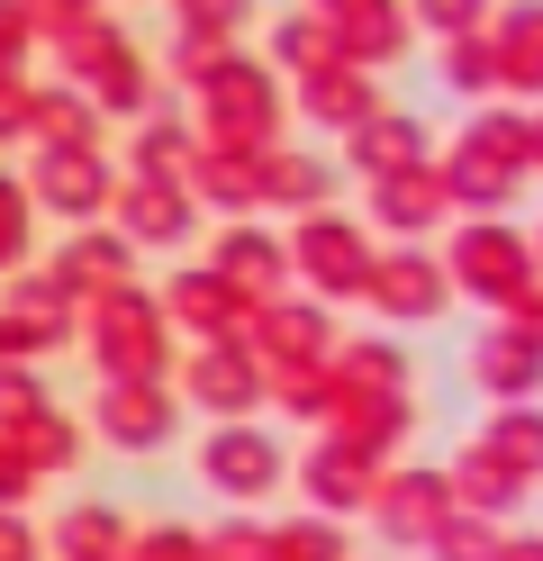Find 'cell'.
Wrapping results in <instances>:
<instances>
[{
    "label": "cell",
    "mask_w": 543,
    "mask_h": 561,
    "mask_svg": "<svg viewBox=\"0 0 543 561\" xmlns=\"http://www.w3.org/2000/svg\"><path fill=\"white\" fill-rule=\"evenodd\" d=\"M434 182H444L453 218H507L517 191L534 182V118L517 100H480L462 118V136L434 154Z\"/></svg>",
    "instance_id": "1"
},
{
    "label": "cell",
    "mask_w": 543,
    "mask_h": 561,
    "mask_svg": "<svg viewBox=\"0 0 543 561\" xmlns=\"http://www.w3.org/2000/svg\"><path fill=\"white\" fill-rule=\"evenodd\" d=\"M191 136L200 146H245V154H263V146H281V118H290V82L272 73L263 55H245V46H227L208 64V73L191 82Z\"/></svg>",
    "instance_id": "2"
},
{
    "label": "cell",
    "mask_w": 543,
    "mask_h": 561,
    "mask_svg": "<svg viewBox=\"0 0 543 561\" xmlns=\"http://www.w3.org/2000/svg\"><path fill=\"white\" fill-rule=\"evenodd\" d=\"M82 354L100 363V380H172V327H163V308L155 290H109L82 308Z\"/></svg>",
    "instance_id": "3"
},
{
    "label": "cell",
    "mask_w": 543,
    "mask_h": 561,
    "mask_svg": "<svg viewBox=\"0 0 543 561\" xmlns=\"http://www.w3.org/2000/svg\"><path fill=\"white\" fill-rule=\"evenodd\" d=\"M434 263H444L453 299H480L489 318L525 290V280H543V272H534V244H525L517 218H453V227H444V254H434Z\"/></svg>",
    "instance_id": "4"
},
{
    "label": "cell",
    "mask_w": 543,
    "mask_h": 561,
    "mask_svg": "<svg viewBox=\"0 0 543 561\" xmlns=\"http://www.w3.org/2000/svg\"><path fill=\"white\" fill-rule=\"evenodd\" d=\"M281 254H290V280H299L308 299H362V272H372L381 244L362 236V218H344V208H308V218H290Z\"/></svg>",
    "instance_id": "5"
},
{
    "label": "cell",
    "mask_w": 543,
    "mask_h": 561,
    "mask_svg": "<svg viewBox=\"0 0 543 561\" xmlns=\"http://www.w3.org/2000/svg\"><path fill=\"white\" fill-rule=\"evenodd\" d=\"M27 182V208L55 227H100L109 218V191H118V163L91 154V146H36V163L19 172Z\"/></svg>",
    "instance_id": "6"
},
{
    "label": "cell",
    "mask_w": 543,
    "mask_h": 561,
    "mask_svg": "<svg viewBox=\"0 0 543 561\" xmlns=\"http://www.w3.org/2000/svg\"><path fill=\"white\" fill-rule=\"evenodd\" d=\"M109 236H127L136 254H181V244L200 236V199L181 182H155V172H118V191H109Z\"/></svg>",
    "instance_id": "7"
},
{
    "label": "cell",
    "mask_w": 543,
    "mask_h": 561,
    "mask_svg": "<svg viewBox=\"0 0 543 561\" xmlns=\"http://www.w3.org/2000/svg\"><path fill=\"white\" fill-rule=\"evenodd\" d=\"M362 308H381L389 327H434L453 308V280L434 263V244H381L362 272Z\"/></svg>",
    "instance_id": "8"
},
{
    "label": "cell",
    "mask_w": 543,
    "mask_h": 561,
    "mask_svg": "<svg viewBox=\"0 0 543 561\" xmlns=\"http://www.w3.org/2000/svg\"><path fill=\"white\" fill-rule=\"evenodd\" d=\"M236 344H245L263 371H281V363H326V354H336V318H326V299L281 290V299H263V308H245Z\"/></svg>",
    "instance_id": "9"
},
{
    "label": "cell",
    "mask_w": 543,
    "mask_h": 561,
    "mask_svg": "<svg viewBox=\"0 0 543 561\" xmlns=\"http://www.w3.org/2000/svg\"><path fill=\"white\" fill-rule=\"evenodd\" d=\"M362 227L389 236V244H426V236H444V227H453V199H444V182H434V154L408 163V172H381V182H362Z\"/></svg>",
    "instance_id": "10"
},
{
    "label": "cell",
    "mask_w": 543,
    "mask_h": 561,
    "mask_svg": "<svg viewBox=\"0 0 543 561\" xmlns=\"http://www.w3.org/2000/svg\"><path fill=\"white\" fill-rule=\"evenodd\" d=\"M200 263L227 280L245 308H263V299L290 290V254H281V236H272L263 218H217V236H208V254H200Z\"/></svg>",
    "instance_id": "11"
},
{
    "label": "cell",
    "mask_w": 543,
    "mask_h": 561,
    "mask_svg": "<svg viewBox=\"0 0 543 561\" xmlns=\"http://www.w3.org/2000/svg\"><path fill=\"white\" fill-rule=\"evenodd\" d=\"M181 390H191L217 426H236V416L263 408V363H253L236 335H217V344H191V354H181Z\"/></svg>",
    "instance_id": "12"
},
{
    "label": "cell",
    "mask_w": 543,
    "mask_h": 561,
    "mask_svg": "<svg viewBox=\"0 0 543 561\" xmlns=\"http://www.w3.org/2000/svg\"><path fill=\"white\" fill-rule=\"evenodd\" d=\"M480 37H489V64H498V100L534 110V100H543V0H507V10H489Z\"/></svg>",
    "instance_id": "13"
},
{
    "label": "cell",
    "mask_w": 543,
    "mask_h": 561,
    "mask_svg": "<svg viewBox=\"0 0 543 561\" xmlns=\"http://www.w3.org/2000/svg\"><path fill=\"white\" fill-rule=\"evenodd\" d=\"M172 426H181L172 380H100V435L118 453H163Z\"/></svg>",
    "instance_id": "14"
},
{
    "label": "cell",
    "mask_w": 543,
    "mask_h": 561,
    "mask_svg": "<svg viewBox=\"0 0 543 561\" xmlns=\"http://www.w3.org/2000/svg\"><path fill=\"white\" fill-rule=\"evenodd\" d=\"M46 272L91 308V299H109V290H127V280H136V244L109 236V227H64L55 254H46Z\"/></svg>",
    "instance_id": "15"
},
{
    "label": "cell",
    "mask_w": 543,
    "mask_h": 561,
    "mask_svg": "<svg viewBox=\"0 0 543 561\" xmlns=\"http://www.w3.org/2000/svg\"><path fill=\"white\" fill-rule=\"evenodd\" d=\"M272 154V146H263ZM263 154L245 146H200L191 172H181V191L200 199V218H263Z\"/></svg>",
    "instance_id": "16"
},
{
    "label": "cell",
    "mask_w": 543,
    "mask_h": 561,
    "mask_svg": "<svg viewBox=\"0 0 543 561\" xmlns=\"http://www.w3.org/2000/svg\"><path fill=\"white\" fill-rule=\"evenodd\" d=\"M155 308H163V327H172V335H191V344H217V335H236V327H245V299H236L208 263H181L163 290H155Z\"/></svg>",
    "instance_id": "17"
},
{
    "label": "cell",
    "mask_w": 543,
    "mask_h": 561,
    "mask_svg": "<svg viewBox=\"0 0 543 561\" xmlns=\"http://www.w3.org/2000/svg\"><path fill=\"white\" fill-rule=\"evenodd\" d=\"M471 380H480V399H489V408H525V399L543 390V344H534L525 327L489 318V335L471 344Z\"/></svg>",
    "instance_id": "18"
},
{
    "label": "cell",
    "mask_w": 543,
    "mask_h": 561,
    "mask_svg": "<svg viewBox=\"0 0 543 561\" xmlns=\"http://www.w3.org/2000/svg\"><path fill=\"white\" fill-rule=\"evenodd\" d=\"M336 146H344L336 163H344V172H362V182H381V172H408V163H426V154H434V146H426V118H417V110H389V100H381V110L362 118V127H344Z\"/></svg>",
    "instance_id": "19"
},
{
    "label": "cell",
    "mask_w": 543,
    "mask_h": 561,
    "mask_svg": "<svg viewBox=\"0 0 543 561\" xmlns=\"http://www.w3.org/2000/svg\"><path fill=\"white\" fill-rule=\"evenodd\" d=\"M326 27H336V55L362 64V73H389V64L417 46V27H408V10H398V0H336V10H326Z\"/></svg>",
    "instance_id": "20"
},
{
    "label": "cell",
    "mask_w": 543,
    "mask_h": 561,
    "mask_svg": "<svg viewBox=\"0 0 543 561\" xmlns=\"http://www.w3.org/2000/svg\"><path fill=\"white\" fill-rule=\"evenodd\" d=\"M200 471L227 489V499H263V489L281 480V444L253 426V416H236V426H217L208 453H200Z\"/></svg>",
    "instance_id": "21"
},
{
    "label": "cell",
    "mask_w": 543,
    "mask_h": 561,
    "mask_svg": "<svg viewBox=\"0 0 543 561\" xmlns=\"http://www.w3.org/2000/svg\"><path fill=\"white\" fill-rule=\"evenodd\" d=\"M408 426H417L408 390H336V408H326V435L353 444V453H372V462L389 444H408Z\"/></svg>",
    "instance_id": "22"
},
{
    "label": "cell",
    "mask_w": 543,
    "mask_h": 561,
    "mask_svg": "<svg viewBox=\"0 0 543 561\" xmlns=\"http://www.w3.org/2000/svg\"><path fill=\"white\" fill-rule=\"evenodd\" d=\"M336 199H344V163L336 154H308V146H272L263 154V208L308 218V208H336Z\"/></svg>",
    "instance_id": "23"
},
{
    "label": "cell",
    "mask_w": 543,
    "mask_h": 561,
    "mask_svg": "<svg viewBox=\"0 0 543 561\" xmlns=\"http://www.w3.org/2000/svg\"><path fill=\"white\" fill-rule=\"evenodd\" d=\"M290 110H299L308 127H326V136H344V127H362V118L381 110V91H372V73H362V64H326V73L290 82Z\"/></svg>",
    "instance_id": "24"
},
{
    "label": "cell",
    "mask_w": 543,
    "mask_h": 561,
    "mask_svg": "<svg viewBox=\"0 0 543 561\" xmlns=\"http://www.w3.org/2000/svg\"><path fill=\"white\" fill-rule=\"evenodd\" d=\"M372 507H381V525L398 543H426L434 525L453 516V489L434 480V471H389V480H372Z\"/></svg>",
    "instance_id": "25"
},
{
    "label": "cell",
    "mask_w": 543,
    "mask_h": 561,
    "mask_svg": "<svg viewBox=\"0 0 543 561\" xmlns=\"http://www.w3.org/2000/svg\"><path fill=\"white\" fill-rule=\"evenodd\" d=\"M27 146H91V154H100V146H109V118H100L72 82H36V91H27Z\"/></svg>",
    "instance_id": "26"
},
{
    "label": "cell",
    "mask_w": 543,
    "mask_h": 561,
    "mask_svg": "<svg viewBox=\"0 0 543 561\" xmlns=\"http://www.w3.org/2000/svg\"><path fill=\"white\" fill-rule=\"evenodd\" d=\"M0 308H19V318L36 327V344H46V354L82 335V299H72L46 263H19V272H10V299H0Z\"/></svg>",
    "instance_id": "27"
},
{
    "label": "cell",
    "mask_w": 543,
    "mask_h": 561,
    "mask_svg": "<svg viewBox=\"0 0 543 561\" xmlns=\"http://www.w3.org/2000/svg\"><path fill=\"white\" fill-rule=\"evenodd\" d=\"M263 64H272L281 82H308V73H326V64H344V55H336V27H326V10H308V0H299V10H281V19H272V37H263Z\"/></svg>",
    "instance_id": "28"
},
{
    "label": "cell",
    "mask_w": 543,
    "mask_h": 561,
    "mask_svg": "<svg viewBox=\"0 0 543 561\" xmlns=\"http://www.w3.org/2000/svg\"><path fill=\"white\" fill-rule=\"evenodd\" d=\"M191 154H200V136H191V118L172 110H145L136 127H127V163L118 172H155V182H181V172H191Z\"/></svg>",
    "instance_id": "29"
},
{
    "label": "cell",
    "mask_w": 543,
    "mask_h": 561,
    "mask_svg": "<svg viewBox=\"0 0 543 561\" xmlns=\"http://www.w3.org/2000/svg\"><path fill=\"white\" fill-rule=\"evenodd\" d=\"M118 46H136V37H127V27L109 19V10H82V19H64L55 37H46V55H55V82H72V91H82V82H91V73H100V64L118 55Z\"/></svg>",
    "instance_id": "30"
},
{
    "label": "cell",
    "mask_w": 543,
    "mask_h": 561,
    "mask_svg": "<svg viewBox=\"0 0 543 561\" xmlns=\"http://www.w3.org/2000/svg\"><path fill=\"white\" fill-rule=\"evenodd\" d=\"M82 100H91L100 118H127V127H136L145 110H163V91H155V64H145L136 46H118V55H109L100 73L82 82Z\"/></svg>",
    "instance_id": "31"
},
{
    "label": "cell",
    "mask_w": 543,
    "mask_h": 561,
    "mask_svg": "<svg viewBox=\"0 0 543 561\" xmlns=\"http://www.w3.org/2000/svg\"><path fill=\"white\" fill-rule=\"evenodd\" d=\"M299 480H308V499H317V507H362V499H372V480H381V462L326 435L308 462H299Z\"/></svg>",
    "instance_id": "32"
},
{
    "label": "cell",
    "mask_w": 543,
    "mask_h": 561,
    "mask_svg": "<svg viewBox=\"0 0 543 561\" xmlns=\"http://www.w3.org/2000/svg\"><path fill=\"white\" fill-rule=\"evenodd\" d=\"M326 371H336V390H408V344L398 335H353L326 354Z\"/></svg>",
    "instance_id": "33"
},
{
    "label": "cell",
    "mask_w": 543,
    "mask_h": 561,
    "mask_svg": "<svg viewBox=\"0 0 543 561\" xmlns=\"http://www.w3.org/2000/svg\"><path fill=\"white\" fill-rule=\"evenodd\" d=\"M0 444H10L27 471H64V462H82V426H72L64 408H36L27 426H19V435H0Z\"/></svg>",
    "instance_id": "34"
},
{
    "label": "cell",
    "mask_w": 543,
    "mask_h": 561,
    "mask_svg": "<svg viewBox=\"0 0 543 561\" xmlns=\"http://www.w3.org/2000/svg\"><path fill=\"white\" fill-rule=\"evenodd\" d=\"M480 453H498L507 471L543 480V408H534V399H525V408H498V416H489V435H480Z\"/></svg>",
    "instance_id": "35"
},
{
    "label": "cell",
    "mask_w": 543,
    "mask_h": 561,
    "mask_svg": "<svg viewBox=\"0 0 543 561\" xmlns=\"http://www.w3.org/2000/svg\"><path fill=\"white\" fill-rule=\"evenodd\" d=\"M263 399L326 426V408H336V371H326V363H281V371H263Z\"/></svg>",
    "instance_id": "36"
},
{
    "label": "cell",
    "mask_w": 543,
    "mask_h": 561,
    "mask_svg": "<svg viewBox=\"0 0 543 561\" xmlns=\"http://www.w3.org/2000/svg\"><path fill=\"white\" fill-rule=\"evenodd\" d=\"M36 227H46V218L27 208V182L0 163V280H10L19 263H36Z\"/></svg>",
    "instance_id": "37"
},
{
    "label": "cell",
    "mask_w": 543,
    "mask_h": 561,
    "mask_svg": "<svg viewBox=\"0 0 543 561\" xmlns=\"http://www.w3.org/2000/svg\"><path fill=\"white\" fill-rule=\"evenodd\" d=\"M444 91L471 100V110L498 100V64H489V37H480V27H471V37H444Z\"/></svg>",
    "instance_id": "38"
},
{
    "label": "cell",
    "mask_w": 543,
    "mask_h": 561,
    "mask_svg": "<svg viewBox=\"0 0 543 561\" xmlns=\"http://www.w3.org/2000/svg\"><path fill=\"white\" fill-rule=\"evenodd\" d=\"M444 489H453V499H471V507H507V499L525 489V471H507L498 453H480V444H471L462 462H453V480H444Z\"/></svg>",
    "instance_id": "39"
},
{
    "label": "cell",
    "mask_w": 543,
    "mask_h": 561,
    "mask_svg": "<svg viewBox=\"0 0 543 561\" xmlns=\"http://www.w3.org/2000/svg\"><path fill=\"white\" fill-rule=\"evenodd\" d=\"M398 10H408V27H417V37H434V46H444V37H471V27H480L498 0H398Z\"/></svg>",
    "instance_id": "40"
},
{
    "label": "cell",
    "mask_w": 543,
    "mask_h": 561,
    "mask_svg": "<svg viewBox=\"0 0 543 561\" xmlns=\"http://www.w3.org/2000/svg\"><path fill=\"white\" fill-rule=\"evenodd\" d=\"M227 46H236V37H208V27H172V55H163V73H172L181 91H191V82H200V73H208V64L227 55Z\"/></svg>",
    "instance_id": "41"
},
{
    "label": "cell",
    "mask_w": 543,
    "mask_h": 561,
    "mask_svg": "<svg viewBox=\"0 0 543 561\" xmlns=\"http://www.w3.org/2000/svg\"><path fill=\"white\" fill-rule=\"evenodd\" d=\"M36 408H46V380H36L27 363H0V435H19Z\"/></svg>",
    "instance_id": "42"
},
{
    "label": "cell",
    "mask_w": 543,
    "mask_h": 561,
    "mask_svg": "<svg viewBox=\"0 0 543 561\" xmlns=\"http://www.w3.org/2000/svg\"><path fill=\"white\" fill-rule=\"evenodd\" d=\"M100 552H118V516H109V507L64 516V561H100Z\"/></svg>",
    "instance_id": "43"
},
{
    "label": "cell",
    "mask_w": 543,
    "mask_h": 561,
    "mask_svg": "<svg viewBox=\"0 0 543 561\" xmlns=\"http://www.w3.org/2000/svg\"><path fill=\"white\" fill-rule=\"evenodd\" d=\"M181 27H208V37H236V27L253 19V0H172Z\"/></svg>",
    "instance_id": "44"
},
{
    "label": "cell",
    "mask_w": 543,
    "mask_h": 561,
    "mask_svg": "<svg viewBox=\"0 0 543 561\" xmlns=\"http://www.w3.org/2000/svg\"><path fill=\"white\" fill-rule=\"evenodd\" d=\"M434 535H444V561H498V543H489L480 516H444Z\"/></svg>",
    "instance_id": "45"
},
{
    "label": "cell",
    "mask_w": 543,
    "mask_h": 561,
    "mask_svg": "<svg viewBox=\"0 0 543 561\" xmlns=\"http://www.w3.org/2000/svg\"><path fill=\"white\" fill-rule=\"evenodd\" d=\"M27 55H36V27L19 0H0V73H27Z\"/></svg>",
    "instance_id": "46"
},
{
    "label": "cell",
    "mask_w": 543,
    "mask_h": 561,
    "mask_svg": "<svg viewBox=\"0 0 543 561\" xmlns=\"http://www.w3.org/2000/svg\"><path fill=\"white\" fill-rule=\"evenodd\" d=\"M27 73H0V146H27Z\"/></svg>",
    "instance_id": "47"
},
{
    "label": "cell",
    "mask_w": 543,
    "mask_h": 561,
    "mask_svg": "<svg viewBox=\"0 0 543 561\" xmlns=\"http://www.w3.org/2000/svg\"><path fill=\"white\" fill-rule=\"evenodd\" d=\"M19 10H27V27H36V46H46L64 19H82V10H109V0H19Z\"/></svg>",
    "instance_id": "48"
},
{
    "label": "cell",
    "mask_w": 543,
    "mask_h": 561,
    "mask_svg": "<svg viewBox=\"0 0 543 561\" xmlns=\"http://www.w3.org/2000/svg\"><path fill=\"white\" fill-rule=\"evenodd\" d=\"M272 561H336V535H326V525H290L272 543Z\"/></svg>",
    "instance_id": "49"
},
{
    "label": "cell",
    "mask_w": 543,
    "mask_h": 561,
    "mask_svg": "<svg viewBox=\"0 0 543 561\" xmlns=\"http://www.w3.org/2000/svg\"><path fill=\"white\" fill-rule=\"evenodd\" d=\"M46 344H36V327L19 318V308H0V363H36Z\"/></svg>",
    "instance_id": "50"
},
{
    "label": "cell",
    "mask_w": 543,
    "mask_h": 561,
    "mask_svg": "<svg viewBox=\"0 0 543 561\" xmlns=\"http://www.w3.org/2000/svg\"><path fill=\"white\" fill-rule=\"evenodd\" d=\"M498 318H507V327H525V335L543 344V280H525V290H517V299H507V308H498Z\"/></svg>",
    "instance_id": "51"
},
{
    "label": "cell",
    "mask_w": 543,
    "mask_h": 561,
    "mask_svg": "<svg viewBox=\"0 0 543 561\" xmlns=\"http://www.w3.org/2000/svg\"><path fill=\"white\" fill-rule=\"evenodd\" d=\"M136 561H191V543H181L172 525H155V535H145V552H136Z\"/></svg>",
    "instance_id": "52"
},
{
    "label": "cell",
    "mask_w": 543,
    "mask_h": 561,
    "mask_svg": "<svg viewBox=\"0 0 543 561\" xmlns=\"http://www.w3.org/2000/svg\"><path fill=\"white\" fill-rule=\"evenodd\" d=\"M27 480H36V471L19 462V453H10V444H0V499H27Z\"/></svg>",
    "instance_id": "53"
},
{
    "label": "cell",
    "mask_w": 543,
    "mask_h": 561,
    "mask_svg": "<svg viewBox=\"0 0 543 561\" xmlns=\"http://www.w3.org/2000/svg\"><path fill=\"white\" fill-rule=\"evenodd\" d=\"M263 543H253V525H227V535H217V561H253Z\"/></svg>",
    "instance_id": "54"
},
{
    "label": "cell",
    "mask_w": 543,
    "mask_h": 561,
    "mask_svg": "<svg viewBox=\"0 0 543 561\" xmlns=\"http://www.w3.org/2000/svg\"><path fill=\"white\" fill-rule=\"evenodd\" d=\"M0 561H27V525H0Z\"/></svg>",
    "instance_id": "55"
},
{
    "label": "cell",
    "mask_w": 543,
    "mask_h": 561,
    "mask_svg": "<svg viewBox=\"0 0 543 561\" xmlns=\"http://www.w3.org/2000/svg\"><path fill=\"white\" fill-rule=\"evenodd\" d=\"M525 118H534V182H543V100H534V110H525Z\"/></svg>",
    "instance_id": "56"
},
{
    "label": "cell",
    "mask_w": 543,
    "mask_h": 561,
    "mask_svg": "<svg viewBox=\"0 0 543 561\" xmlns=\"http://www.w3.org/2000/svg\"><path fill=\"white\" fill-rule=\"evenodd\" d=\"M308 10H336V0H308Z\"/></svg>",
    "instance_id": "57"
}]
</instances>
